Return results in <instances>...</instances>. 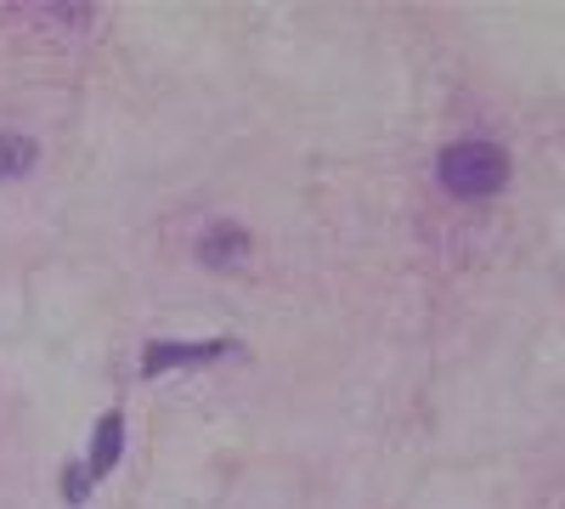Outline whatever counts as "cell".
I'll use <instances>...</instances> for the list:
<instances>
[{
  "label": "cell",
  "instance_id": "1",
  "mask_svg": "<svg viewBox=\"0 0 565 509\" xmlns=\"http://www.w3.org/2000/svg\"><path fill=\"white\" fill-rule=\"evenodd\" d=\"M436 176H441V188L458 193V199H487V193H498L509 181V159L492 142H452L436 159Z\"/></svg>",
  "mask_w": 565,
  "mask_h": 509
},
{
  "label": "cell",
  "instance_id": "2",
  "mask_svg": "<svg viewBox=\"0 0 565 509\" xmlns=\"http://www.w3.org/2000/svg\"><path fill=\"white\" fill-rule=\"evenodd\" d=\"M226 357V340H204V346H175V340H159L148 346V362H141V374H164L175 362H215Z\"/></svg>",
  "mask_w": 565,
  "mask_h": 509
},
{
  "label": "cell",
  "instance_id": "3",
  "mask_svg": "<svg viewBox=\"0 0 565 509\" xmlns=\"http://www.w3.org/2000/svg\"><path fill=\"white\" fill-rule=\"evenodd\" d=\"M119 447H125V420H119V413H108V420L97 425V442H90V458H85L90 481L108 476V470L119 465Z\"/></svg>",
  "mask_w": 565,
  "mask_h": 509
},
{
  "label": "cell",
  "instance_id": "4",
  "mask_svg": "<svg viewBox=\"0 0 565 509\" xmlns=\"http://www.w3.org/2000/svg\"><path fill=\"white\" fill-rule=\"evenodd\" d=\"M199 255H204V266L244 261V255H249V233H244V226H210L204 244H199Z\"/></svg>",
  "mask_w": 565,
  "mask_h": 509
},
{
  "label": "cell",
  "instance_id": "5",
  "mask_svg": "<svg viewBox=\"0 0 565 509\" xmlns=\"http://www.w3.org/2000/svg\"><path fill=\"white\" fill-rule=\"evenodd\" d=\"M34 165V142L29 136H0V176H18Z\"/></svg>",
  "mask_w": 565,
  "mask_h": 509
},
{
  "label": "cell",
  "instance_id": "6",
  "mask_svg": "<svg viewBox=\"0 0 565 509\" xmlns=\"http://www.w3.org/2000/svg\"><path fill=\"white\" fill-rule=\"evenodd\" d=\"M85 487H90V470H85V465H74V470L63 476V498H68V503H79V498H85Z\"/></svg>",
  "mask_w": 565,
  "mask_h": 509
}]
</instances>
